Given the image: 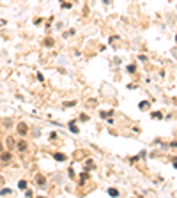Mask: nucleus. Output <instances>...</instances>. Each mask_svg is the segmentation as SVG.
<instances>
[{
	"instance_id": "obj_1",
	"label": "nucleus",
	"mask_w": 177,
	"mask_h": 198,
	"mask_svg": "<svg viewBox=\"0 0 177 198\" xmlns=\"http://www.w3.org/2000/svg\"><path fill=\"white\" fill-rule=\"evenodd\" d=\"M16 152L18 154H27V150H29V140H25L23 136H20V140H16Z\"/></svg>"
},
{
	"instance_id": "obj_2",
	"label": "nucleus",
	"mask_w": 177,
	"mask_h": 198,
	"mask_svg": "<svg viewBox=\"0 0 177 198\" xmlns=\"http://www.w3.org/2000/svg\"><path fill=\"white\" fill-rule=\"evenodd\" d=\"M16 133H18V136L27 138L29 133H30V126H29L27 122H18V124H16Z\"/></svg>"
},
{
	"instance_id": "obj_3",
	"label": "nucleus",
	"mask_w": 177,
	"mask_h": 198,
	"mask_svg": "<svg viewBox=\"0 0 177 198\" xmlns=\"http://www.w3.org/2000/svg\"><path fill=\"white\" fill-rule=\"evenodd\" d=\"M34 182H36V186L41 187V189H46V187H48V179H46V175H43V173H37Z\"/></svg>"
},
{
	"instance_id": "obj_4",
	"label": "nucleus",
	"mask_w": 177,
	"mask_h": 198,
	"mask_svg": "<svg viewBox=\"0 0 177 198\" xmlns=\"http://www.w3.org/2000/svg\"><path fill=\"white\" fill-rule=\"evenodd\" d=\"M12 157H14L12 150H6V148H4V150L0 152V163H2V165H9L12 161Z\"/></svg>"
},
{
	"instance_id": "obj_5",
	"label": "nucleus",
	"mask_w": 177,
	"mask_h": 198,
	"mask_svg": "<svg viewBox=\"0 0 177 198\" xmlns=\"http://www.w3.org/2000/svg\"><path fill=\"white\" fill-rule=\"evenodd\" d=\"M4 145L7 147V150H14V147H16V140H14V136L9 135L6 138V142H4Z\"/></svg>"
},
{
	"instance_id": "obj_6",
	"label": "nucleus",
	"mask_w": 177,
	"mask_h": 198,
	"mask_svg": "<svg viewBox=\"0 0 177 198\" xmlns=\"http://www.w3.org/2000/svg\"><path fill=\"white\" fill-rule=\"evenodd\" d=\"M2 127H4V129L14 127V120H12V118H4V120H2Z\"/></svg>"
},
{
	"instance_id": "obj_7",
	"label": "nucleus",
	"mask_w": 177,
	"mask_h": 198,
	"mask_svg": "<svg viewBox=\"0 0 177 198\" xmlns=\"http://www.w3.org/2000/svg\"><path fill=\"white\" fill-rule=\"evenodd\" d=\"M87 180H89V172H85V170H83V173H80V177H78V184L83 186Z\"/></svg>"
},
{
	"instance_id": "obj_8",
	"label": "nucleus",
	"mask_w": 177,
	"mask_h": 198,
	"mask_svg": "<svg viewBox=\"0 0 177 198\" xmlns=\"http://www.w3.org/2000/svg\"><path fill=\"white\" fill-rule=\"evenodd\" d=\"M43 46L44 48H53V46H55V39H53V37H46L43 41Z\"/></svg>"
},
{
	"instance_id": "obj_9",
	"label": "nucleus",
	"mask_w": 177,
	"mask_h": 198,
	"mask_svg": "<svg viewBox=\"0 0 177 198\" xmlns=\"http://www.w3.org/2000/svg\"><path fill=\"white\" fill-rule=\"evenodd\" d=\"M94 168H96V163H94L92 159H87L85 161V168H83V170H85V172H92Z\"/></svg>"
},
{
	"instance_id": "obj_10",
	"label": "nucleus",
	"mask_w": 177,
	"mask_h": 198,
	"mask_svg": "<svg viewBox=\"0 0 177 198\" xmlns=\"http://www.w3.org/2000/svg\"><path fill=\"white\" fill-rule=\"evenodd\" d=\"M53 159H55V161H60V163H62V161L67 159V156L62 154V152H55V154H53Z\"/></svg>"
},
{
	"instance_id": "obj_11",
	"label": "nucleus",
	"mask_w": 177,
	"mask_h": 198,
	"mask_svg": "<svg viewBox=\"0 0 177 198\" xmlns=\"http://www.w3.org/2000/svg\"><path fill=\"white\" fill-rule=\"evenodd\" d=\"M27 186H29V180H27V179H21L18 182V187H20V189H27Z\"/></svg>"
},
{
	"instance_id": "obj_12",
	"label": "nucleus",
	"mask_w": 177,
	"mask_h": 198,
	"mask_svg": "<svg viewBox=\"0 0 177 198\" xmlns=\"http://www.w3.org/2000/svg\"><path fill=\"white\" fill-rule=\"evenodd\" d=\"M74 124H76V120H71V122H69V129L73 131V133H78V127H76Z\"/></svg>"
},
{
	"instance_id": "obj_13",
	"label": "nucleus",
	"mask_w": 177,
	"mask_h": 198,
	"mask_svg": "<svg viewBox=\"0 0 177 198\" xmlns=\"http://www.w3.org/2000/svg\"><path fill=\"white\" fill-rule=\"evenodd\" d=\"M128 73L129 74H135V73H136V66H135V64H129V66H128Z\"/></svg>"
},
{
	"instance_id": "obj_14",
	"label": "nucleus",
	"mask_w": 177,
	"mask_h": 198,
	"mask_svg": "<svg viewBox=\"0 0 177 198\" xmlns=\"http://www.w3.org/2000/svg\"><path fill=\"white\" fill-rule=\"evenodd\" d=\"M108 195H112V196H119V189H115V187H110V189H108Z\"/></svg>"
},
{
	"instance_id": "obj_15",
	"label": "nucleus",
	"mask_w": 177,
	"mask_h": 198,
	"mask_svg": "<svg viewBox=\"0 0 177 198\" xmlns=\"http://www.w3.org/2000/svg\"><path fill=\"white\" fill-rule=\"evenodd\" d=\"M11 189L9 187H4V189H0V196H4V195H11Z\"/></svg>"
},
{
	"instance_id": "obj_16",
	"label": "nucleus",
	"mask_w": 177,
	"mask_h": 198,
	"mask_svg": "<svg viewBox=\"0 0 177 198\" xmlns=\"http://www.w3.org/2000/svg\"><path fill=\"white\" fill-rule=\"evenodd\" d=\"M80 120H82V122H87V120H89V115H87V113H82V115H80Z\"/></svg>"
},
{
	"instance_id": "obj_17",
	"label": "nucleus",
	"mask_w": 177,
	"mask_h": 198,
	"mask_svg": "<svg viewBox=\"0 0 177 198\" xmlns=\"http://www.w3.org/2000/svg\"><path fill=\"white\" fill-rule=\"evenodd\" d=\"M25 191V196H32V195H34V191H32V189H29V187H27V189H23Z\"/></svg>"
},
{
	"instance_id": "obj_18",
	"label": "nucleus",
	"mask_w": 177,
	"mask_h": 198,
	"mask_svg": "<svg viewBox=\"0 0 177 198\" xmlns=\"http://www.w3.org/2000/svg\"><path fill=\"white\" fill-rule=\"evenodd\" d=\"M74 105H76V101H66V103H64L66 108H67V106H74Z\"/></svg>"
},
{
	"instance_id": "obj_19",
	"label": "nucleus",
	"mask_w": 177,
	"mask_h": 198,
	"mask_svg": "<svg viewBox=\"0 0 177 198\" xmlns=\"http://www.w3.org/2000/svg\"><path fill=\"white\" fill-rule=\"evenodd\" d=\"M32 135H34V136H39V135H41V131L37 129V127H34V129H32Z\"/></svg>"
},
{
	"instance_id": "obj_20",
	"label": "nucleus",
	"mask_w": 177,
	"mask_h": 198,
	"mask_svg": "<svg viewBox=\"0 0 177 198\" xmlns=\"http://www.w3.org/2000/svg\"><path fill=\"white\" fill-rule=\"evenodd\" d=\"M67 175H69L71 179H73V177H74V170H73V168H69V170H67Z\"/></svg>"
},
{
	"instance_id": "obj_21",
	"label": "nucleus",
	"mask_w": 177,
	"mask_h": 198,
	"mask_svg": "<svg viewBox=\"0 0 177 198\" xmlns=\"http://www.w3.org/2000/svg\"><path fill=\"white\" fill-rule=\"evenodd\" d=\"M138 106H140V108H147V106H149V103H145V101H144V103H140Z\"/></svg>"
},
{
	"instance_id": "obj_22",
	"label": "nucleus",
	"mask_w": 177,
	"mask_h": 198,
	"mask_svg": "<svg viewBox=\"0 0 177 198\" xmlns=\"http://www.w3.org/2000/svg\"><path fill=\"white\" fill-rule=\"evenodd\" d=\"M4 148H6V145H4V142H2V140H0V152H2Z\"/></svg>"
},
{
	"instance_id": "obj_23",
	"label": "nucleus",
	"mask_w": 177,
	"mask_h": 198,
	"mask_svg": "<svg viewBox=\"0 0 177 198\" xmlns=\"http://www.w3.org/2000/svg\"><path fill=\"white\" fill-rule=\"evenodd\" d=\"M112 0H103V4H106V6H108V4H110Z\"/></svg>"
},
{
	"instance_id": "obj_24",
	"label": "nucleus",
	"mask_w": 177,
	"mask_h": 198,
	"mask_svg": "<svg viewBox=\"0 0 177 198\" xmlns=\"http://www.w3.org/2000/svg\"><path fill=\"white\" fill-rule=\"evenodd\" d=\"M0 184H4V177L2 175H0Z\"/></svg>"
}]
</instances>
